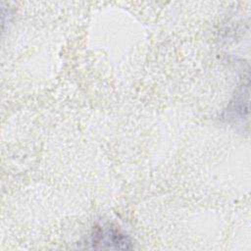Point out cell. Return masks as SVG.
<instances>
[{
    "label": "cell",
    "instance_id": "cell-1",
    "mask_svg": "<svg viewBox=\"0 0 251 251\" xmlns=\"http://www.w3.org/2000/svg\"><path fill=\"white\" fill-rule=\"evenodd\" d=\"M90 239L93 247H96L97 244H100L101 248L127 249L129 248L130 244L128 237L112 226L96 227L91 234Z\"/></svg>",
    "mask_w": 251,
    "mask_h": 251
}]
</instances>
